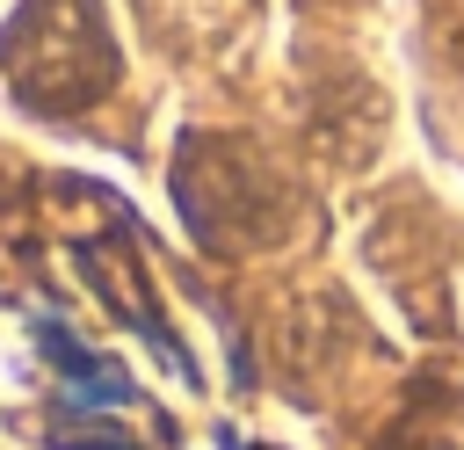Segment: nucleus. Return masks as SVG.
Returning <instances> with one entry per match:
<instances>
[{
	"mask_svg": "<svg viewBox=\"0 0 464 450\" xmlns=\"http://www.w3.org/2000/svg\"><path fill=\"white\" fill-rule=\"evenodd\" d=\"M51 450H138V443H123V435H109V428H94V435H51Z\"/></svg>",
	"mask_w": 464,
	"mask_h": 450,
	"instance_id": "nucleus-1",
	"label": "nucleus"
}]
</instances>
